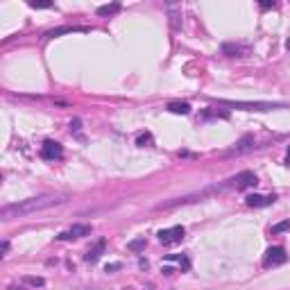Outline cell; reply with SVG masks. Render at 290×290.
Here are the masks:
<instances>
[{"mask_svg": "<svg viewBox=\"0 0 290 290\" xmlns=\"http://www.w3.org/2000/svg\"><path fill=\"white\" fill-rule=\"evenodd\" d=\"M66 202V195H39V197H30V199H23V202H16V204H7L2 206L0 215L2 220H11V218H21V215L27 213H34V211H41V209H48V206L54 204H64Z\"/></svg>", "mask_w": 290, "mask_h": 290, "instance_id": "cell-1", "label": "cell"}, {"mask_svg": "<svg viewBox=\"0 0 290 290\" xmlns=\"http://www.w3.org/2000/svg\"><path fill=\"white\" fill-rule=\"evenodd\" d=\"M258 179L254 172H241V175H236V177H231L229 184H225V188H236V191H245V188H252L256 186Z\"/></svg>", "mask_w": 290, "mask_h": 290, "instance_id": "cell-2", "label": "cell"}, {"mask_svg": "<svg viewBox=\"0 0 290 290\" xmlns=\"http://www.w3.org/2000/svg\"><path fill=\"white\" fill-rule=\"evenodd\" d=\"M41 159H46V161H57V159H61L64 156V147H61L57 141H46V143L41 145Z\"/></svg>", "mask_w": 290, "mask_h": 290, "instance_id": "cell-3", "label": "cell"}, {"mask_svg": "<svg viewBox=\"0 0 290 290\" xmlns=\"http://www.w3.org/2000/svg\"><path fill=\"white\" fill-rule=\"evenodd\" d=\"M286 258H288V254L284 247H270L263 256V265L265 268H277V265L286 263Z\"/></svg>", "mask_w": 290, "mask_h": 290, "instance_id": "cell-4", "label": "cell"}, {"mask_svg": "<svg viewBox=\"0 0 290 290\" xmlns=\"http://www.w3.org/2000/svg\"><path fill=\"white\" fill-rule=\"evenodd\" d=\"M184 227H170V229H161L159 231V241L163 245H177V242L184 241Z\"/></svg>", "mask_w": 290, "mask_h": 290, "instance_id": "cell-5", "label": "cell"}, {"mask_svg": "<svg viewBox=\"0 0 290 290\" xmlns=\"http://www.w3.org/2000/svg\"><path fill=\"white\" fill-rule=\"evenodd\" d=\"M84 236H91V225H75L70 229L61 231L57 241H77V238H84Z\"/></svg>", "mask_w": 290, "mask_h": 290, "instance_id": "cell-6", "label": "cell"}, {"mask_svg": "<svg viewBox=\"0 0 290 290\" xmlns=\"http://www.w3.org/2000/svg\"><path fill=\"white\" fill-rule=\"evenodd\" d=\"M225 104L229 107H238V109H247V111H270V109H277L279 104H270V102H227L222 100Z\"/></svg>", "mask_w": 290, "mask_h": 290, "instance_id": "cell-7", "label": "cell"}, {"mask_svg": "<svg viewBox=\"0 0 290 290\" xmlns=\"http://www.w3.org/2000/svg\"><path fill=\"white\" fill-rule=\"evenodd\" d=\"M274 195H258V193H254V195H247L245 197V204L247 206H270L274 202Z\"/></svg>", "mask_w": 290, "mask_h": 290, "instance_id": "cell-8", "label": "cell"}, {"mask_svg": "<svg viewBox=\"0 0 290 290\" xmlns=\"http://www.w3.org/2000/svg\"><path fill=\"white\" fill-rule=\"evenodd\" d=\"M104 247H107V241H97V242H96V247L89 249L84 258L89 261V263H93V261H97V258H100V254L104 252Z\"/></svg>", "mask_w": 290, "mask_h": 290, "instance_id": "cell-9", "label": "cell"}, {"mask_svg": "<svg viewBox=\"0 0 290 290\" xmlns=\"http://www.w3.org/2000/svg\"><path fill=\"white\" fill-rule=\"evenodd\" d=\"M168 111L186 116V113H191V104H188V102H170V104H168Z\"/></svg>", "mask_w": 290, "mask_h": 290, "instance_id": "cell-10", "label": "cell"}, {"mask_svg": "<svg viewBox=\"0 0 290 290\" xmlns=\"http://www.w3.org/2000/svg\"><path fill=\"white\" fill-rule=\"evenodd\" d=\"M120 9L118 2H111V5H102V7H97V14L100 16H111V14H116V11Z\"/></svg>", "mask_w": 290, "mask_h": 290, "instance_id": "cell-11", "label": "cell"}, {"mask_svg": "<svg viewBox=\"0 0 290 290\" xmlns=\"http://www.w3.org/2000/svg\"><path fill=\"white\" fill-rule=\"evenodd\" d=\"M84 27H59V30H52V32H48L46 37L48 39H54V37H59V34H66V32H82Z\"/></svg>", "mask_w": 290, "mask_h": 290, "instance_id": "cell-12", "label": "cell"}, {"mask_svg": "<svg viewBox=\"0 0 290 290\" xmlns=\"http://www.w3.org/2000/svg\"><path fill=\"white\" fill-rule=\"evenodd\" d=\"M23 284H25V286H34V288H41L46 281H43L41 277H25V279H23Z\"/></svg>", "mask_w": 290, "mask_h": 290, "instance_id": "cell-13", "label": "cell"}, {"mask_svg": "<svg viewBox=\"0 0 290 290\" xmlns=\"http://www.w3.org/2000/svg\"><path fill=\"white\" fill-rule=\"evenodd\" d=\"M225 52L229 54V57H238L236 52H247V48H241V46H229V43H227V46H225Z\"/></svg>", "mask_w": 290, "mask_h": 290, "instance_id": "cell-14", "label": "cell"}, {"mask_svg": "<svg viewBox=\"0 0 290 290\" xmlns=\"http://www.w3.org/2000/svg\"><path fill=\"white\" fill-rule=\"evenodd\" d=\"M136 145H141V147H145V145H152V134H150V132L139 134V139H136Z\"/></svg>", "mask_w": 290, "mask_h": 290, "instance_id": "cell-15", "label": "cell"}, {"mask_svg": "<svg viewBox=\"0 0 290 290\" xmlns=\"http://www.w3.org/2000/svg\"><path fill=\"white\" fill-rule=\"evenodd\" d=\"M129 249H132V252H139V249H143L145 247V238H139V241H132L127 245Z\"/></svg>", "mask_w": 290, "mask_h": 290, "instance_id": "cell-16", "label": "cell"}, {"mask_svg": "<svg viewBox=\"0 0 290 290\" xmlns=\"http://www.w3.org/2000/svg\"><path fill=\"white\" fill-rule=\"evenodd\" d=\"M30 7L32 9H48V7H52V2H30Z\"/></svg>", "mask_w": 290, "mask_h": 290, "instance_id": "cell-17", "label": "cell"}, {"mask_svg": "<svg viewBox=\"0 0 290 290\" xmlns=\"http://www.w3.org/2000/svg\"><path fill=\"white\" fill-rule=\"evenodd\" d=\"M286 229H290V222H281V225H277L272 231H286Z\"/></svg>", "mask_w": 290, "mask_h": 290, "instance_id": "cell-18", "label": "cell"}, {"mask_svg": "<svg viewBox=\"0 0 290 290\" xmlns=\"http://www.w3.org/2000/svg\"><path fill=\"white\" fill-rule=\"evenodd\" d=\"M7 249H9V242L5 241V242H2V256H5V254H7Z\"/></svg>", "mask_w": 290, "mask_h": 290, "instance_id": "cell-19", "label": "cell"}, {"mask_svg": "<svg viewBox=\"0 0 290 290\" xmlns=\"http://www.w3.org/2000/svg\"><path fill=\"white\" fill-rule=\"evenodd\" d=\"M286 163L290 166V147H288V154H286Z\"/></svg>", "mask_w": 290, "mask_h": 290, "instance_id": "cell-20", "label": "cell"}]
</instances>
